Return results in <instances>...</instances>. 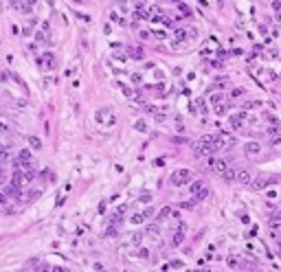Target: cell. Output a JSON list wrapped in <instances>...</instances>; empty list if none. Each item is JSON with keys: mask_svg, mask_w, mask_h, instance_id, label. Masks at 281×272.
<instances>
[{"mask_svg": "<svg viewBox=\"0 0 281 272\" xmlns=\"http://www.w3.org/2000/svg\"><path fill=\"white\" fill-rule=\"evenodd\" d=\"M189 180H191V171L189 169H178V171L171 174V184L173 187H184Z\"/></svg>", "mask_w": 281, "mask_h": 272, "instance_id": "cell-1", "label": "cell"}, {"mask_svg": "<svg viewBox=\"0 0 281 272\" xmlns=\"http://www.w3.org/2000/svg\"><path fill=\"white\" fill-rule=\"evenodd\" d=\"M206 165H209L213 171H217V174H226V171H228V163H226V160H217V158H213V156H209Z\"/></svg>", "mask_w": 281, "mask_h": 272, "instance_id": "cell-2", "label": "cell"}, {"mask_svg": "<svg viewBox=\"0 0 281 272\" xmlns=\"http://www.w3.org/2000/svg\"><path fill=\"white\" fill-rule=\"evenodd\" d=\"M235 178H237V182H239V184H244V187L252 184V176H250L248 169H237V171H235Z\"/></svg>", "mask_w": 281, "mask_h": 272, "instance_id": "cell-3", "label": "cell"}, {"mask_svg": "<svg viewBox=\"0 0 281 272\" xmlns=\"http://www.w3.org/2000/svg\"><path fill=\"white\" fill-rule=\"evenodd\" d=\"M184 233H187V226H184V224H178V230L173 233V246H180V244H182Z\"/></svg>", "mask_w": 281, "mask_h": 272, "instance_id": "cell-4", "label": "cell"}, {"mask_svg": "<svg viewBox=\"0 0 281 272\" xmlns=\"http://www.w3.org/2000/svg\"><path fill=\"white\" fill-rule=\"evenodd\" d=\"M244 119H246V114H235V116H228V123H231L235 130H239V127L244 125Z\"/></svg>", "mask_w": 281, "mask_h": 272, "instance_id": "cell-5", "label": "cell"}, {"mask_svg": "<svg viewBox=\"0 0 281 272\" xmlns=\"http://www.w3.org/2000/svg\"><path fill=\"white\" fill-rule=\"evenodd\" d=\"M40 64L44 66V68H55V57L50 53H46V55H42V57H40Z\"/></svg>", "mask_w": 281, "mask_h": 272, "instance_id": "cell-6", "label": "cell"}, {"mask_svg": "<svg viewBox=\"0 0 281 272\" xmlns=\"http://www.w3.org/2000/svg\"><path fill=\"white\" fill-rule=\"evenodd\" d=\"M246 154H248V156H257V154L261 152V145L259 143H246Z\"/></svg>", "mask_w": 281, "mask_h": 272, "instance_id": "cell-7", "label": "cell"}, {"mask_svg": "<svg viewBox=\"0 0 281 272\" xmlns=\"http://www.w3.org/2000/svg\"><path fill=\"white\" fill-rule=\"evenodd\" d=\"M18 160H22L26 167H31V152H29V149H20V152H18Z\"/></svg>", "mask_w": 281, "mask_h": 272, "instance_id": "cell-8", "label": "cell"}, {"mask_svg": "<svg viewBox=\"0 0 281 272\" xmlns=\"http://www.w3.org/2000/svg\"><path fill=\"white\" fill-rule=\"evenodd\" d=\"M127 53H130L134 59H140V57H143V48H136V46H130V48H127Z\"/></svg>", "mask_w": 281, "mask_h": 272, "instance_id": "cell-9", "label": "cell"}, {"mask_svg": "<svg viewBox=\"0 0 281 272\" xmlns=\"http://www.w3.org/2000/svg\"><path fill=\"white\" fill-rule=\"evenodd\" d=\"M266 184H268V180L263 178V176H261V178H257V180H252V189H257V191H259V189H263Z\"/></svg>", "mask_w": 281, "mask_h": 272, "instance_id": "cell-10", "label": "cell"}, {"mask_svg": "<svg viewBox=\"0 0 281 272\" xmlns=\"http://www.w3.org/2000/svg\"><path fill=\"white\" fill-rule=\"evenodd\" d=\"M268 224H270L272 228H277V226H281V213H277V215H272V217H270V222H268Z\"/></svg>", "mask_w": 281, "mask_h": 272, "instance_id": "cell-11", "label": "cell"}, {"mask_svg": "<svg viewBox=\"0 0 281 272\" xmlns=\"http://www.w3.org/2000/svg\"><path fill=\"white\" fill-rule=\"evenodd\" d=\"M204 187H206V184H204V182H200V180H198V182H193V187H191V193L195 195V193H200Z\"/></svg>", "mask_w": 281, "mask_h": 272, "instance_id": "cell-12", "label": "cell"}, {"mask_svg": "<svg viewBox=\"0 0 281 272\" xmlns=\"http://www.w3.org/2000/svg\"><path fill=\"white\" fill-rule=\"evenodd\" d=\"M158 233H160V230H158V224H149V226H147V235L156 237V235H158Z\"/></svg>", "mask_w": 281, "mask_h": 272, "instance_id": "cell-13", "label": "cell"}, {"mask_svg": "<svg viewBox=\"0 0 281 272\" xmlns=\"http://www.w3.org/2000/svg\"><path fill=\"white\" fill-rule=\"evenodd\" d=\"M147 217H145V213H136V215H132V224H140V222H145Z\"/></svg>", "mask_w": 281, "mask_h": 272, "instance_id": "cell-14", "label": "cell"}, {"mask_svg": "<svg viewBox=\"0 0 281 272\" xmlns=\"http://www.w3.org/2000/svg\"><path fill=\"white\" fill-rule=\"evenodd\" d=\"M134 15H136V18H151V15L147 13V11H145L143 7H138L136 11H134Z\"/></svg>", "mask_w": 281, "mask_h": 272, "instance_id": "cell-15", "label": "cell"}, {"mask_svg": "<svg viewBox=\"0 0 281 272\" xmlns=\"http://www.w3.org/2000/svg\"><path fill=\"white\" fill-rule=\"evenodd\" d=\"M29 143H31V147H33V149H40V147H42L40 138H35V136H29Z\"/></svg>", "mask_w": 281, "mask_h": 272, "instance_id": "cell-16", "label": "cell"}, {"mask_svg": "<svg viewBox=\"0 0 281 272\" xmlns=\"http://www.w3.org/2000/svg\"><path fill=\"white\" fill-rule=\"evenodd\" d=\"M228 265H231V268H237V265H239L237 254H231V257H228Z\"/></svg>", "mask_w": 281, "mask_h": 272, "instance_id": "cell-17", "label": "cell"}, {"mask_svg": "<svg viewBox=\"0 0 281 272\" xmlns=\"http://www.w3.org/2000/svg\"><path fill=\"white\" fill-rule=\"evenodd\" d=\"M169 215H171V209H167V206H165V209H162L160 213H158V219H165V217H169Z\"/></svg>", "mask_w": 281, "mask_h": 272, "instance_id": "cell-18", "label": "cell"}, {"mask_svg": "<svg viewBox=\"0 0 281 272\" xmlns=\"http://www.w3.org/2000/svg\"><path fill=\"white\" fill-rule=\"evenodd\" d=\"M211 103L213 105H220L222 103V94H211Z\"/></svg>", "mask_w": 281, "mask_h": 272, "instance_id": "cell-19", "label": "cell"}, {"mask_svg": "<svg viewBox=\"0 0 281 272\" xmlns=\"http://www.w3.org/2000/svg\"><path fill=\"white\" fill-rule=\"evenodd\" d=\"M206 195H209V189H206V187H204V189H202V191H200V193H195V198H198V200H204Z\"/></svg>", "mask_w": 281, "mask_h": 272, "instance_id": "cell-20", "label": "cell"}, {"mask_svg": "<svg viewBox=\"0 0 281 272\" xmlns=\"http://www.w3.org/2000/svg\"><path fill=\"white\" fill-rule=\"evenodd\" d=\"M105 114H110V110H99V112H97V121H103Z\"/></svg>", "mask_w": 281, "mask_h": 272, "instance_id": "cell-21", "label": "cell"}, {"mask_svg": "<svg viewBox=\"0 0 281 272\" xmlns=\"http://www.w3.org/2000/svg\"><path fill=\"white\" fill-rule=\"evenodd\" d=\"M136 257H140V259H147V250H145V248H140V250L136 252Z\"/></svg>", "mask_w": 281, "mask_h": 272, "instance_id": "cell-22", "label": "cell"}, {"mask_svg": "<svg viewBox=\"0 0 281 272\" xmlns=\"http://www.w3.org/2000/svg\"><path fill=\"white\" fill-rule=\"evenodd\" d=\"M241 94H244V90H241V88H235V90L231 92V97H241Z\"/></svg>", "mask_w": 281, "mask_h": 272, "instance_id": "cell-23", "label": "cell"}, {"mask_svg": "<svg viewBox=\"0 0 281 272\" xmlns=\"http://www.w3.org/2000/svg\"><path fill=\"white\" fill-rule=\"evenodd\" d=\"M154 35L158 37V40H165V31H158V29H156V31H154Z\"/></svg>", "mask_w": 281, "mask_h": 272, "instance_id": "cell-24", "label": "cell"}, {"mask_svg": "<svg viewBox=\"0 0 281 272\" xmlns=\"http://www.w3.org/2000/svg\"><path fill=\"white\" fill-rule=\"evenodd\" d=\"M200 110H202V114H206V103H204V99H200Z\"/></svg>", "mask_w": 281, "mask_h": 272, "instance_id": "cell-25", "label": "cell"}, {"mask_svg": "<svg viewBox=\"0 0 281 272\" xmlns=\"http://www.w3.org/2000/svg\"><path fill=\"white\" fill-rule=\"evenodd\" d=\"M136 130H140V132H145V130H147V127H145V123H143V121H136Z\"/></svg>", "mask_w": 281, "mask_h": 272, "instance_id": "cell-26", "label": "cell"}, {"mask_svg": "<svg viewBox=\"0 0 281 272\" xmlns=\"http://www.w3.org/2000/svg\"><path fill=\"white\" fill-rule=\"evenodd\" d=\"M143 213H145V217H151V215H154V209H151V206H149V209H145V211H143Z\"/></svg>", "mask_w": 281, "mask_h": 272, "instance_id": "cell-27", "label": "cell"}, {"mask_svg": "<svg viewBox=\"0 0 281 272\" xmlns=\"http://www.w3.org/2000/svg\"><path fill=\"white\" fill-rule=\"evenodd\" d=\"M114 59H119V62H125V55H123V53H114Z\"/></svg>", "mask_w": 281, "mask_h": 272, "instance_id": "cell-28", "label": "cell"}, {"mask_svg": "<svg viewBox=\"0 0 281 272\" xmlns=\"http://www.w3.org/2000/svg\"><path fill=\"white\" fill-rule=\"evenodd\" d=\"M140 241V235H138V233H134V235H132V244H138Z\"/></svg>", "mask_w": 281, "mask_h": 272, "instance_id": "cell-29", "label": "cell"}, {"mask_svg": "<svg viewBox=\"0 0 281 272\" xmlns=\"http://www.w3.org/2000/svg\"><path fill=\"white\" fill-rule=\"evenodd\" d=\"M121 90H123V92H125V94H127V97H132V90H130V88H127V86H121Z\"/></svg>", "mask_w": 281, "mask_h": 272, "instance_id": "cell-30", "label": "cell"}, {"mask_svg": "<svg viewBox=\"0 0 281 272\" xmlns=\"http://www.w3.org/2000/svg\"><path fill=\"white\" fill-rule=\"evenodd\" d=\"M277 132H279L277 127H268V134H270V136H274V134H277Z\"/></svg>", "mask_w": 281, "mask_h": 272, "instance_id": "cell-31", "label": "cell"}, {"mask_svg": "<svg viewBox=\"0 0 281 272\" xmlns=\"http://www.w3.org/2000/svg\"><path fill=\"white\" fill-rule=\"evenodd\" d=\"M257 105H259L257 101H248V103H246V108H257Z\"/></svg>", "mask_w": 281, "mask_h": 272, "instance_id": "cell-32", "label": "cell"}, {"mask_svg": "<svg viewBox=\"0 0 281 272\" xmlns=\"http://www.w3.org/2000/svg\"><path fill=\"white\" fill-rule=\"evenodd\" d=\"M277 246H279V257H281V239L277 241Z\"/></svg>", "mask_w": 281, "mask_h": 272, "instance_id": "cell-33", "label": "cell"}]
</instances>
